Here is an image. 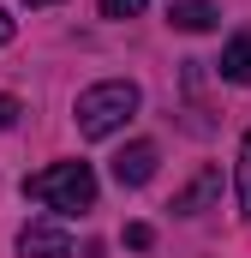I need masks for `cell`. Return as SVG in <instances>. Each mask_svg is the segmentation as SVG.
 Masks as SVG:
<instances>
[{"instance_id":"obj_1","label":"cell","mask_w":251,"mask_h":258,"mask_svg":"<svg viewBox=\"0 0 251 258\" xmlns=\"http://www.w3.org/2000/svg\"><path fill=\"white\" fill-rule=\"evenodd\" d=\"M138 84L132 78H102V84H90L78 102H72V120H78V138H114V132L138 114Z\"/></svg>"},{"instance_id":"obj_4","label":"cell","mask_w":251,"mask_h":258,"mask_svg":"<svg viewBox=\"0 0 251 258\" xmlns=\"http://www.w3.org/2000/svg\"><path fill=\"white\" fill-rule=\"evenodd\" d=\"M156 162H162V150H156L150 138H138V144H126L120 156H114V180H120V186H144V180L156 174Z\"/></svg>"},{"instance_id":"obj_2","label":"cell","mask_w":251,"mask_h":258,"mask_svg":"<svg viewBox=\"0 0 251 258\" xmlns=\"http://www.w3.org/2000/svg\"><path fill=\"white\" fill-rule=\"evenodd\" d=\"M24 192L36 204H54V210H90L96 204V174H90V162H48L24 180Z\"/></svg>"},{"instance_id":"obj_13","label":"cell","mask_w":251,"mask_h":258,"mask_svg":"<svg viewBox=\"0 0 251 258\" xmlns=\"http://www.w3.org/2000/svg\"><path fill=\"white\" fill-rule=\"evenodd\" d=\"M30 6H60V0H30Z\"/></svg>"},{"instance_id":"obj_8","label":"cell","mask_w":251,"mask_h":258,"mask_svg":"<svg viewBox=\"0 0 251 258\" xmlns=\"http://www.w3.org/2000/svg\"><path fill=\"white\" fill-rule=\"evenodd\" d=\"M239 216H251V132L239 144Z\"/></svg>"},{"instance_id":"obj_7","label":"cell","mask_w":251,"mask_h":258,"mask_svg":"<svg viewBox=\"0 0 251 258\" xmlns=\"http://www.w3.org/2000/svg\"><path fill=\"white\" fill-rule=\"evenodd\" d=\"M221 78L227 84H251V36H233L221 48Z\"/></svg>"},{"instance_id":"obj_6","label":"cell","mask_w":251,"mask_h":258,"mask_svg":"<svg viewBox=\"0 0 251 258\" xmlns=\"http://www.w3.org/2000/svg\"><path fill=\"white\" fill-rule=\"evenodd\" d=\"M215 192H221V168H203V174L191 180L186 192L174 198V210H180V216H197V210H203V204H209Z\"/></svg>"},{"instance_id":"obj_9","label":"cell","mask_w":251,"mask_h":258,"mask_svg":"<svg viewBox=\"0 0 251 258\" xmlns=\"http://www.w3.org/2000/svg\"><path fill=\"white\" fill-rule=\"evenodd\" d=\"M126 246H132V252H150V246H156V228H150V222H132V228H126Z\"/></svg>"},{"instance_id":"obj_11","label":"cell","mask_w":251,"mask_h":258,"mask_svg":"<svg viewBox=\"0 0 251 258\" xmlns=\"http://www.w3.org/2000/svg\"><path fill=\"white\" fill-rule=\"evenodd\" d=\"M0 126H18V96H0Z\"/></svg>"},{"instance_id":"obj_10","label":"cell","mask_w":251,"mask_h":258,"mask_svg":"<svg viewBox=\"0 0 251 258\" xmlns=\"http://www.w3.org/2000/svg\"><path fill=\"white\" fill-rule=\"evenodd\" d=\"M144 0H102V18H138Z\"/></svg>"},{"instance_id":"obj_5","label":"cell","mask_w":251,"mask_h":258,"mask_svg":"<svg viewBox=\"0 0 251 258\" xmlns=\"http://www.w3.org/2000/svg\"><path fill=\"white\" fill-rule=\"evenodd\" d=\"M215 18H221V12H215L209 0H174V6H168V24H174V30H215Z\"/></svg>"},{"instance_id":"obj_3","label":"cell","mask_w":251,"mask_h":258,"mask_svg":"<svg viewBox=\"0 0 251 258\" xmlns=\"http://www.w3.org/2000/svg\"><path fill=\"white\" fill-rule=\"evenodd\" d=\"M18 252L24 258H72V234H66L60 222H30L18 234Z\"/></svg>"},{"instance_id":"obj_12","label":"cell","mask_w":251,"mask_h":258,"mask_svg":"<svg viewBox=\"0 0 251 258\" xmlns=\"http://www.w3.org/2000/svg\"><path fill=\"white\" fill-rule=\"evenodd\" d=\"M12 42V12H0V48Z\"/></svg>"}]
</instances>
